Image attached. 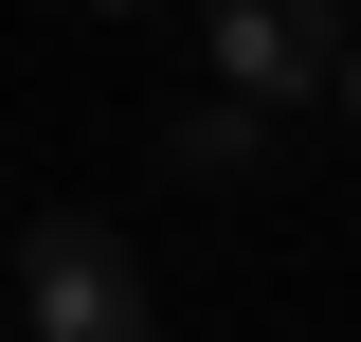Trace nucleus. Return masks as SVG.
I'll return each instance as SVG.
<instances>
[{
  "mask_svg": "<svg viewBox=\"0 0 361 342\" xmlns=\"http://www.w3.org/2000/svg\"><path fill=\"white\" fill-rule=\"evenodd\" d=\"M180 163H199V180H235V163H253V108H235V90H217V108H180Z\"/></svg>",
  "mask_w": 361,
  "mask_h": 342,
  "instance_id": "3",
  "label": "nucleus"
},
{
  "mask_svg": "<svg viewBox=\"0 0 361 342\" xmlns=\"http://www.w3.org/2000/svg\"><path fill=\"white\" fill-rule=\"evenodd\" d=\"M90 18H127V0H90Z\"/></svg>",
  "mask_w": 361,
  "mask_h": 342,
  "instance_id": "5",
  "label": "nucleus"
},
{
  "mask_svg": "<svg viewBox=\"0 0 361 342\" xmlns=\"http://www.w3.org/2000/svg\"><path fill=\"white\" fill-rule=\"evenodd\" d=\"M18 306H37V342H145V253L109 216H37L18 234Z\"/></svg>",
  "mask_w": 361,
  "mask_h": 342,
  "instance_id": "1",
  "label": "nucleus"
},
{
  "mask_svg": "<svg viewBox=\"0 0 361 342\" xmlns=\"http://www.w3.org/2000/svg\"><path fill=\"white\" fill-rule=\"evenodd\" d=\"M343 37H325V0H217V90L235 108H325Z\"/></svg>",
  "mask_w": 361,
  "mask_h": 342,
  "instance_id": "2",
  "label": "nucleus"
},
{
  "mask_svg": "<svg viewBox=\"0 0 361 342\" xmlns=\"http://www.w3.org/2000/svg\"><path fill=\"white\" fill-rule=\"evenodd\" d=\"M325 90H343V127H361V54H343V72H325Z\"/></svg>",
  "mask_w": 361,
  "mask_h": 342,
  "instance_id": "4",
  "label": "nucleus"
}]
</instances>
